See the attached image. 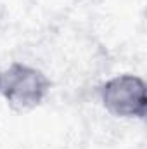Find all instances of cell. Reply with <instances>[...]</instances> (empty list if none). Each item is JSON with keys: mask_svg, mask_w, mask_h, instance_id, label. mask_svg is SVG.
<instances>
[{"mask_svg": "<svg viewBox=\"0 0 147 149\" xmlns=\"http://www.w3.org/2000/svg\"><path fill=\"white\" fill-rule=\"evenodd\" d=\"M2 76H3V68H0V87H2Z\"/></svg>", "mask_w": 147, "mask_h": 149, "instance_id": "cell-3", "label": "cell"}, {"mask_svg": "<svg viewBox=\"0 0 147 149\" xmlns=\"http://www.w3.org/2000/svg\"><path fill=\"white\" fill-rule=\"evenodd\" d=\"M50 88L52 81L47 73L33 64L12 61L3 68L0 95L14 111L26 113L38 108L47 99Z\"/></svg>", "mask_w": 147, "mask_h": 149, "instance_id": "cell-1", "label": "cell"}, {"mask_svg": "<svg viewBox=\"0 0 147 149\" xmlns=\"http://www.w3.org/2000/svg\"><path fill=\"white\" fill-rule=\"evenodd\" d=\"M99 97L102 108L114 118L144 120L147 114V87L139 74L121 73L106 80Z\"/></svg>", "mask_w": 147, "mask_h": 149, "instance_id": "cell-2", "label": "cell"}]
</instances>
